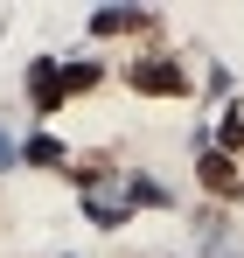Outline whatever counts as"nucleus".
<instances>
[{"label":"nucleus","instance_id":"obj_1","mask_svg":"<svg viewBox=\"0 0 244 258\" xmlns=\"http://www.w3.org/2000/svg\"><path fill=\"white\" fill-rule=\"evenodd\" d=\"M119 84L126 91H140V98H189V63L181 56H167V49H147V56H126V70H119Z\"/></svg>","mask_w":244,"mask_h":258},{"label":"nucleus","instance_id":"obj_2","mask_svg":"<svg viewBox=\"0 0 244 258\" xmlns=\"http://www.w3.org/2000/svg\"><path fill=\"white\" fill-rule=\"evenodd\" d=\"M196 188H203V196H216V203H244V161H230V154L203 147V154H196Z\"/></svg>","mask_w":244,"mask_h":258},{"label":"nucleus","instance_id":"obj_3","mask_svg":"<svg viewBox=\"0 0 244 258\" xmlns=\"http://www.w3.org/2000/svg\"><path fill=\"white\" fill-rule=\"evenodd\" d=\"M91 35H98V42H112V35L154 42V35H161V14H154V7H98V14H91Z\"/></svg>","mask_w":244,"mask_h":258},{"label":"nucleus","instance_id":"obj_4","mask_svg":"<svg viewBox=\"0 0 244 258\" xmlns=\"http://www.w3.org/2000/svg\"><path fill=\"white\" fill-rule=\"evenodd\" d=\"M28 98H35V112H56V105H70V98H63V63H49V56H42L35 70H28Z\"/></svg>","mask_w":244,"mask_h":258},{"label":"nucleus","instance_id":"obj_5","mask_svg":"<svg viewBox=\"0 0 244 258\" xmlns=\"http://www.w3.org/2000/svg\"><path fill=\"white\" fill-rule=\"evenodd\" d=\"M98 84H105V63L98 56H70L63 63V98H91Z\"/></svg>","mask_w":244,"mask_h":258},{"label":"nucleus","instance_id":"obj_6","mask_svg":"<svg viewBox=\"0 0 244 258\" xmlns=\"http://www.w3.org/2000/svg\"><path fill=\"white\" fill-rule=\"evenodd\" d=\"M216 154L244 161V105H223V119H216Z\"/></svg>","mask_w":244,"mask_h":258},{"label":"nucleus","instance_id":"obj_7","mask_svg":"<svg viewBox=\"0 0 244 258\" xmlns=\"http://www.w3.org/2000/svg\"><path fill=\"white\" fill-rule=\"evenodd\" d=\"M126 203H140V210H167L174 196H167V188L154 181V174H133V181H126Z\"/></svg>","mask_w":244,"mask_h":258},{"label":"nucleus","instance_id":"obj_8","mask_svg":"<svg viewBox=\"0 0 244 258\" xmlns=\"http://www.w3.org/2000/svg\"><path fill=\"white\" fill-rule=\"evenodd\" d=\"M21 154H28L35 168H70V161H63V140H56V133H35V140H28Z\"/></svg>","mask_w":244,"mask_h":258},{"label":"nucleus","instance_id":"obj_9","mask_svg":"<svg viewBox=\"0 0 244 258\" xmlns=\"http://www.w3.org/2000/svg\"><path fill=\"white\" fill-rule=\"evenodd\" d=\"M0 161H14V147H7V133H0Z\"/></svg>","mask_w":244,"mask_h":258}]
</instances>
